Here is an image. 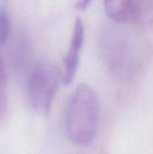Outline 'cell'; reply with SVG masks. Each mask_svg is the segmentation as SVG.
Masks as SVG:
<instances>
[{"label":"cell","instance_id":"obj_1","mask_svg":"<svg viewBox=\"0 0 153 154\" xmlns=\"http://www.w3.org/2000/svg\"><path fill=\"white\" fill-rule=\"evenodd\" d=\"M100 118V102L95 90L79 84L72 93L65 113V129L69 140L80 146L95 139Z\"/></svg>","mask_w":153,"mask_h":154},{"label":"cell","instance_id":"obj_2","mask_svg":"<svg viewBox=\"0 0 153 154\" xmlns=\"http://www.w3.org/2000/svg\"><path fill=\"white\" fill-rule=\"evenodd\" d=\"M61 77L60 69L52 60L37 62L28 73L26 92L32 108L42 113L50 110Z\"/></svg>","mask_w":153,"mask_h":154},{"label":"cell","instance_id":"obj_3","mask_svg":"<svg viewBox=\"0 0 153 154\" xmlns=\"http://www.w3.org/2000/svg\"><path fill=\"white\" fill-rule=\"evenodd\" d=\"M150 1L107 0L105 8L107 15L120 23H142L148 17Z\"/></svg>","mask_w":153,"mask_h":154},{"label":"cell","instance_id":"obj_4","mask_svg":"<svg viewBox=\"0 0 153 154\" xmlns=\"http://www.w3.org/2000/svg\"><path fill=\"white\" fill-rule=\"evenodd\" d=\"M85 37V27L80 18H77L71 35V40L68 53L64 59V72L62 80L65 85H69L74 79L78 64L79 54L83 46Z\"/></svg>","mask_w":153,"mask_h":154},{"label":"cell","instance_id":"obj_5","mask_svg":"<svg viewBox=\"0 0 153 154\" xmlns=\"http://www.w3.org/2000/svg\"><path fill=\"white\" fill-rule=\"evenodd\" d=\"M27 37L24 33H21L18 37L16 46L14 48V64L19 73L24 71L29 60V45Z\"/></svg>","mask_w":153,"mask_h":154},{"label":"cell","instance_id":"obj_6","mask_svg":"<svg viewBox=\"0 0 153 154\" xmlns=\"http://www.w3.org/2000/svg\"><path fill=\"white\" fill-rule=\"evenodd\" d=\"M11 30L10 16L5 2L0 3V47L4 46L7 42Z\"/></svg>","mask_w":153,"mask_h":154},{"label":"cell","instance_id":"obj_7","mask_svg":"<svg viewBox=\"0 0 153 154\" xmlns=\"http://www.w3.org/2000/svg\"><path fill=\"white\" fill-rule=\"evenodd\" d=\"M7 106L6 73L4 59L0 51V117L5 114Z\"/></svg>","mask_w":153,"mask_h":154},{"label":"cell","instance_id":"obj_8","mask_svg":"<svg viewBox=\"0 0 153 154\" xmlns=\"http://www.w3.org/2000/svg\"><path fill=\"white\" fill-rule=\"evenodd\" d=\"M91 4L90 0H83V1H78L76 3V7L79 10H85L88 7V5Z\"/></svg>","mask_w":153,"mask_h":154}]
</instances>
